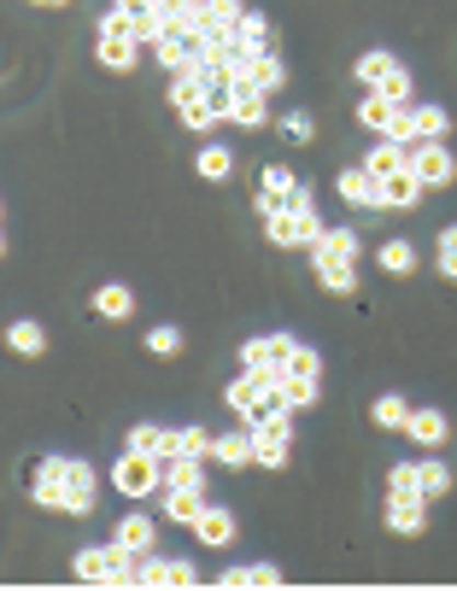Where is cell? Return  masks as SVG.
<instances>
[{"label":"cell","instance_id":"obj_24","mask_svg":"<svg viewBox=\"0 0 457 591\" xmlns=\"http://www.w3.org/2000/svg\"><path fill=\"white\" fill-rule=\"evenodd\" d=\"M7 346L19 351V358H47V328L36 316H19V323H7Z\"/></svg>","mask_w":457,"mask_h":591},{"label":"cell","instance_id":"obj_30","mask_svg":"<svg viewBox=\"0 0 457 591\" xmlns=\"http://www.w3.org/2000/svg\"><path fill=\"white\" fill-rule=\"evenodd\" d=\"M194 171L206 176V182H229V176H235V153H229L224 141H206V147L194 153Z\"/></svg>","mask_w":457,"mask_h":591},{"label":"cell","instance_id":"obj_22","mask_svg":"<svg viewBox=\"0 0 457 591\" xmlns=\"http://www.w3.org/2000/svg\"><path fill=\"white\" fill-rule=\"evenodd\" d=\"M94 316H100V323H129V316H135V293L124 281L94 287Z\"/></svg>","mask_w":457,"mask_h":591},{"label":"cell","instance_id":"obj_44","mask_svg":"<svg viewBox=\"0 0 457 591\" xmlns=\"http://www.w3.org/2000/svg\"><path fill=\"white\" fill-rule=\"evenodd\" d=\"M194 580H199L194 563H171V568H164V586H194Z\"/></svg>","mask_w":457,"mask_h":591},{"label":"cell","instance_id":"obj_6","mask_svg":"<svg viewBox=\"0 0 457 591\" xmlns=\"http://www.w3.org/2000/svg\"><path fill=\"white\" fill-rule=\"evenodd\" d=\"M224 124L235 129H270V94L259 89V82H247V77H235L229 82V106H224Z\"/></svg>","mask_w":457,"mask_h":591},{"label":"cell","instance_id":"obj_29","mask_svg":"<svg viewBox=\"0 0 457 591\" xmlns=\"http://www.w3.org/2000/svg\"><path fill=\"white\" fill-rule=\"evenodd\" d=\"M206 468H212V457H171V463H164V486L206 493Z\"/></svg>","mask_w":457,"mask_h":591},{"label":"cell","instance_id":"obj_9","mask_svg":"<svg viewBox=\"0 0 457 591\" xmlns=\"http://www.w3.org/2000/svg\"><path fill=\"white\" fill-rule=\"evenodd\" d=\"M294 334L276 328V334H259V340H247L241 346V369H270V375H282V363L294 358Z\"/></svg>","mask_w":457,"mask_h":591},{"label":"cell","instance_id":"obj_17","mask_svg":"<svg viewBox=\"0 0 457 591\" xmlns=\"http://www.w3.org/2000/svg\"><path fill=\"white\" fill-rule=\"evenodd\" d=\"M334 194H341L346 206H376V211H381V182L364 171V159L352 164V171H341V176H334Z\"/></svg>","mask_w":457,"mask_h":591},{"label":"cell","instance_id":"obj_39","mask_svg":"<svg viewBox=\"0 0 457 591\" xmlns=\"http://www.w3.org/2000/svg\"><path fill=\"white\" fill-rule=\"evenodd\" d=\"M276 386H282V398L294 404V410H311V404L323 398V381H287V375H276Z\"/></svg>","mask_w":457,"mask_h":591},{"label":"cell","instance_id":"obj_32","mask_svg":"<svg viewBox=\"0 0 457 591\" xmlns=\"http://www.w3.org/2000/svg\"><path fill=\"white\" fill-rule=\"evenodd\" d=\"M229 42L259 47V54H264V47H276V36H270V19H264V12H241V19H235V36H229Z\"/></svg>","mask_w":457,"mask_h":591},{"label":"cell","instance_id":"obj_3","mask_svg":"<svg viewBox=\"0 0 457 591\" xmlns=\"http://www.w3.org/2000/svg\"><path fill=\"white\" fill-rule=\"evenodd\" d=\"M358 124L376 135V141H404L411 147V106H399V100H387L376 89L358 100Z\"/></svg>","mask_w":457,"mask_h":591},{"label":"cell","instance_id":"obj_40","mask_svg":"<svg viewBox=\"0 0 457 591\" xmlns=\"http://www.w3.org/2000/svg\"><path fill=\"white\" fill-rule=\"evenodd\" d=\"M124 445H129V451H152V457H164V428H159V421H135Z\"/></svg>","mask_w":457,"mask_h":591},{"label":"cell","instance_id":"obj_27","mask_svg":"<svg viewBox=\"0 0 457 591\" xmlns=\"http://www.w3.org/2000/svg\"><path fill=\"white\" fill-rule=\"evenodd\" d=\"M241 77H247V82H259L264 94H282V89H287V65H282V54H276V47H270V54H259V59H252L247 71H241Z\"/></svg>","mask_w":457,"mask_h":591},{"label":"cell","instance_id":"obj_28","mask_svg":"<svg viewBox=\"0 0 457 591\" xmlns=\"http://www.w3.org/2000/svg\"><path fill=\"white\" fill-rule=\"evenodd\" d=\"M411 410H416V404H404L399 393H381L376 404H369V421H376L381 433H404V421H411Z\"/></svg>","mask_w":457,"mask_h":591},{"label":"cell","instance_id":"obj_26","mask_svg":"<svg viewBox=\"0 0 457 591\" xmlns=\"http://www.w3.org/2000/svg\"><path fill=\"white\" fill-rule=\"evenodd\" d=\"M393 71H399V54H387V47H369V54H358V65H352V77H358L364 89H381Z\"/></svg>","mask_w":457,"mask_h":591},{"label":"cell","instance_id":"obj_19","mask_svg":"<svg viewBox=\"0 0 457 591\" xmlns=\"http://www.w3.org/2000/svg\"><path fill=\"white\" fill-rule=\"evenodd\" d=\"M422 194H429V188H422V176L411 171V164L393 171V176H381V211H411Z\"/></svg>","mask_w":457,"mask_h":591},{"label":"cell","instance_id":"obj_10","mask_svg":"<svg viewBox=\"0 0 457 591\" xmlns=\"http://www.w3.org/2000/svg\"><path fill=\"white\" fill-rule=\"evenodd\" d=\"M112 545H124V551H135V556L159 551V515H147V510H129V515H117V528H112Z\"/></svg>","mask_w":457,"mask_h":591},{"label":"cell","instance_id":"obj_8","mask_svg":"<svg viewBox=\"0 0 457 591\" xmlns=\"http://www.w3.org/2000/svg\"><path fill=\"white\" fill-rule=\"evenodd\" d=\"M411 171L422 176V188H452L457 182V159L446 141H416L411 147Z\"/></svg>","mask_w":457,"mask_h":591},{"label":"cell","instance_id":"obj_2","mask_svg":"<svg viewBox=\"0 0 457 591\" xmlns=\"http://www.w3.org/2000/svg\"><path fill=\"white\" fill-rule=\"evenodd\" d=\"M311 182H299V171H287V164H259V182H252V206L259 217H276L287 206H311Z\"/></svg>","mask_w":457,"mask_h":591},{"label":"cell","instance_id":"obj_33","mask_svg":"<svg viewBox=\"0 0 457 591\" xmlns=\"http://www.w3.org/2000/svg\"><path fill=\"white\" fill-rule=\"evenodd\" d=\"M276 580H282V568H270V563H247V568L217 573V586H276Z\"/></svg>","mask_w":457,"mask_h":591},{"label":"cell","instance_id":"obj_12","mask_svg":"<svg viewBox=\"0 0 457 591\" xmlns=\"http://www.w3.org/2000/svg\"><path fill=\"white\" fill-rule=\"evenodd\" d=\"M404 439H411L416 451H439L452 439V421H446V410H429V404H416L411 410V421H404Z\"/></svg>","mask_w":457,"mask_h":591},{"label":"cell","instance_id":"obj_34","mask_svg":"<svg viewBox=\"0 0 457 591\" xmlns=\"http://www.w3.org/2000/svg\"><path fill=\"white\" fill-rule=\"evenodd\" d=\"M387 498H422V468L416 463H393V468H387Z\"/></svg>","mask_w":457,"mask_h":591},{"label":"cell","instance_id":"obj_46","mask_svg":"<svg viewBox=\"0 0 457 591\" xmlns=\"http://www.w3.org/2000/svg\"><path fill=\"white\" fill-rule=\"evenodd\" d=\"M224 7L235 12V19H241V12H247V0H224Z\"/></svg>","mask_w":457,"mask_h":591},{"label":"cell","instance_id":"obj_11","mask_svg":"<svg viewBox=\"0 0 457 591\" xmlns=\"http://www.w3.org/2000/svg\"><path fill=\"white\" fill-rule=\"evenodd\" d=\"M235 533H241V521H235V510H224V503H206L194 521V545H212V551H229Z\"/></svg>","mask_w":457,"mask_h":591},{"label":"cell","instance_id":"obj_15","mask_svg":"<svg viewBox=\"0 0 457 591\" xmlns=\"http://www.w3.org/2000/svg\"><path fill=\"white\" fill-rule=\"evenodd\" d=\"M212 463H217V468H252V463H259V445H252V428H247V421H241L235 433H217Z\"/></svg>","mask_w":457,"mask_h":591},{"label":"cell","instance_id":"obj_36","mask_svg":"<svg viewBox=\"0 0 457 591\" xmlns=\"http://www.w3.org/2000/svg\"><path fill=\"white\" fill-rule=\"evenodd\" d=\"M416 468H422V498H429V503L452 493V468H446V463H439V457H422Z\"/></svg>","mask_w":457,"mask_h":591},{"label":"cell","instance_id":"obj_13","mask_svg":"<svg viewBox=\"0 0 457 591\" xmlns=\"http://www.w3.org/2000/svg\"><path fill=\"white\" fill-rule=\"evenodd\" d=\"M141 47H147V42H135V36H112V30H100V36H94V59L106 65V71H117V77H129L135 65H141Z\"/></svg>","mask_w":457,"mask_h":591},{"label":"cell","instance_id":"obj_16","mask_svg":"<svg viewBox=\"0 0 457 591\" xmlns=\"http://www.w3.org/2000/svg\"><path fill=\"white\" fill-rule=\"evenodd\" d=\"M387 533L399 538H416L422 528H429V498H387Z\"/></svg>","mask_w":457,"mask_h":591},{"label":"cell","instance_id":"obj_25","mask_svg":"<svg viewBox=\"0 0 457 591\" xmlns=\"http://www.w3.org/2000/svg\"><path fill=\"white\" fill-rule=\"evenodd\" d=\"M404 164H411V147H404V141H376V147H369V153H364V171L369 176H393V171H404Z\"/></svg>","mask_w":457,"mask_h":591},{"label":"cell","instance_id":"obj_20","mask_svg":"<svg viewBox=\"0 0 457 591\" xmlns=\"http://www.w3.org/2000/svg\"><path fill=\"white\" fill-rule=\"evenodd\" d=\"M206 503L212 498L206 493H188V486H164V493H159V510H164V521H176V528H194Z\"/></svg>","mask_w":457,"mask_h":591},{"label":"cell","instance_id":"obj_14","mask_svg":"<svg viewBox=\"0 0 457 591\" xmlns=\"http://www.w3.org/2000/svg\"><path fill=\"white\" fill-rule=\"evenodd\" d=\"M65 475H71V515H94L100 503V475L89 457H65Z\"/></svg>","mask_w":457,"mask_h":591},{"label":"cell","instance_id":"obj_7","mask_svg":"<svg viewBox=\"0 0 457 591\" xmlns=\"http://www.w3.org/2000/svg\"><path fill=\"white\" fill-rule=\"evenodd\" d=\"M30 503L54 515H71V475H65V457H42L36 480H30Z\"/></svg>","mask_w":457,"mask_h":591},{"label":"cell","instance_id":"obj_21","mask_svg":"<svg viewBox=\"0 0 457 591\" xmlns=\"http://www.w3.org/2000/svg\"><path fill=\"white\" fill-rule=\"evenodd\" d=\"M416 141H452V112L434 106V100L411 106V147H416Z\"/></svg>","mask_w":457,"mask_h":591},{"label":"cell","instance_id":"obj_1","mask_svg":"<svg viewBox=\"0 0 457 591\" xmlns=\"http://www.w3.org/2000/svg\"><path fill=\"white\" fill-rule=\"evenodd\" d=\"M106 480L117 486V498H135V503H147V498H159L164 493V457H152V451H117V463L106 468Z\"/></svg>","mask_w":457,"mask_h":591},{"label":"cell","instance_id":"obj_41","mask_svg":"<svg viewBox=\"0 0 457 591\" xmlns=\"http://www.w3.org/2000/svg\"><path fill=\"white\" fill-rule=\"evenodd\" d=\"M212 445H217V433L199 428V421H188V428H182V451H176V457H212Z\"/></svg>","mask_w":457,"mask_h":591},{"label":"cell","instance_id":"obj_4","mask_svg":"<svg viewBox=\"0 0 457 591\" xmlns=\"http://www.w3.org/2000/svg\"><path fill=\"white\" fill-rule=\"evenodd\" d=\"M329 223L317 217V199L311 206H287L276 217H264V241L270 246H317V234H323Z\"/></svg>","mask_w":457,"mask_h":591},{"label":"cell","instance_id":"obj_18","mask_svg":"<svg viewBox=\"0 0 457 591\" xmlns=\"http://www.w3.org/2000/svg\"><path fill=\"white\" fill-rule=\"evenodd\" d=\"M311 276H317L323 293L358 299V264H346V258H311Z\"/></svg>","mask_w":457,"mask_h":591},{"label":"cell","instance_id":"obj_5","mask_svg":"<svg viewBox=\"0 0 457 591\" xmlns=\"http://www.w3.org/2000/svg\"><path fill=\"white\" fill-rule=\"evenodd\" d=\"M252 445H259V463L252 468H287L294 457V410H276L252 428Z\"/></svg>","mask_w":457,"mask_h":591},{"label":"cell","instance_id":"obj_37","mask_svg":"<svg viewBox=\"0 0 457 591\" xmlns=\"http://www.w3.org/2000/svg\"><path fill=\"white\" fill-rule=\"evenodd\" d=\"M434 269H439V281H452V287H457V223H452V229H439Z\"/></svg>","mask_w":457,"mask_h":591},{"label":"cell","instance_id":"obj_35","mask_svg":"<svg viewBox=\"0 0 457 591\" xmlns=\"http://www.w3.org/2000/svg\"><path fill=\"white\" fill-rule=\"evenodd\" d=\"M282 375L287 381H323V358H317L311 346H294V358L282 363Z\"/></svg>","mask_w":457,"mask_h":591},{"label":"cell","instance_id":"obj_23","mask_svg":"<svg viewBox=\"0 0 457 591\" xmlns=\"http://www.w3.org/2000/svg\"><path fill=\"white\" fill-rule=\"evenodd\" d=\"M358 229H346V223H334L317 234V246H311V258H346V264H358Z\"/></svg>","mask_w":457,"mask_h":591},{"label":"cell","instance_id":"obj_42","mask_svg":"<svg viewBox=\"0 0 457 591\" xmlns=\"http://www.w3.org/2000/svg\"><path fill=\"white\" fill-rule=\"evenodd\" d=\"M282 135H287L294 147H311V141H317V124H311V112H287V117H282Z\"/></svg>","mask_w":457,"mask_h":591},{"label":"cell","instance_id":"obj_31","mask_svg":"<svg viewBox=\"0 0 457 591\" xmlns=\"http://www.w3.org/2000/svg\"><path fill=\"white\" fill-rule=\"evenodd\" d=\"M376 264L387 269V276L404 281V276H416V246H411V241H381V246H376Z\"/></svg>","mask_w":457,"mask_h":591},{"label":"cell","instance_id":"obj_38","mask_svg":"<svg viewBox=\"0 0 457 591\" xmlns=\"http://www.w3.org/2000/svg\"><path fill=\"white\" fill-rule=\"evenodd\" d=\"M182 346H188V340H182V328H176V323H159V328H147V351H152V358H176Z\"/></svg>","mask_w":457,"mask_h":591},{"label":"cell","instance_id":"obj_45","mask_svg":"<svg viewBox=\"0 0 457 591\" xmlns=\"http://www.w3.org/2000/svg\"><path fill=\"white\" fill-rule=\"evenodd\" d=\"M30 7H47V12H59V7H71V0H30Z\"/></svg>","mask_w":457,"mask_h":591},{"label":"cell","instance_id":"obj_43","mask_svg":"<svg viewBox=\"0 0 457 591\" xmlns=\"http://www.w3.org/2000/svg\"><path fill=\"white\" fill-rule=\"evenodd\" d=\"M376 94H387V100H399V106H411V71H404V65H399V71L387 77V82H381Z\"/></svg>","mask_w":457,"mask_h":591}]
</instances>
